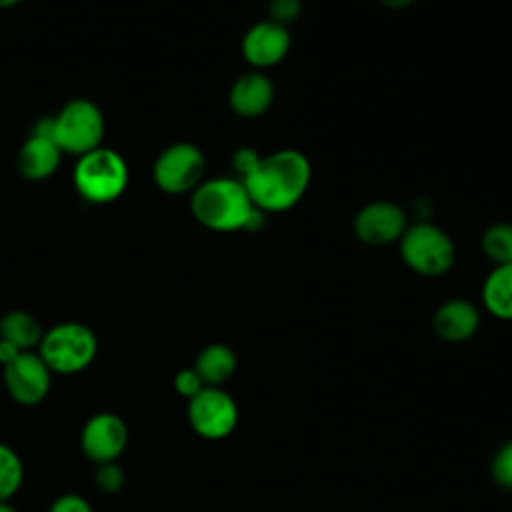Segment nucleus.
<instances>
[{
    "label": "nucleus",
    "mask_w": 512,
    "mask_h": 512,
    "mask_svg": "<svg viewBox=\"0 0 512 512\" xmlns=\"http://www.w3.org/2000/svg\"><path fill=\"white\" fill-rule=\"evenodd\" d=\"M206 160L198 146L176 142L164 148L152 168L154 184L168 194L192 192L204 176Z\"/></svg>",
    "instance_id": "obj_7"
},
{
    "label": "nucleus",
    "mask_w": 512,
    "mask_h": 512,
    "mask_svg": "<svg viewBox=\"0 0 512 512\" xmlns=\"http://www.w3.org/2000/svg\"><path fill=\"white\" fill-rule=\"evenodd\" d=\"M4 384L14 402L34 406L48 396L52 372L38 352L26 350L4 366Z\"/></svg>",
    "instance_id": "obj_9"
},
{
    "label": "nucleus",
    "mask_w": 512,
    "mask_h": 512,
    "mask_svg": "<svg viewBox=\"0 0 512 512\" xmlns=\"http://www.w3.org/2000/svg\"><path fill=\"white\" fill-rule=\"evenodd\" d=\"M188 422L198 436L222 440L236 428L238 406L220 386H204L188 400Z\"/></svg>",
    "instance_id": "obj_8"
},
{
    "label": "nucleus",
    "mask_w": 512,
    "mask_h": 512,
    "mask_svg": "<svg viewBox=\"0 0 512 512\" xmlns=\"http://www.w3.org/2000/svg\"><path fill=\"white\" fill-rule=\"evenodd\" d=\"M482 302L500 320H512V264L494 266L482 286Z\"/></svg>",
    "instance_id": "obj_16"
},
{
    "label": "nucleus",
    "mask_w": 512,
    "mask_h": 512,
    "mask_svg": "<svg viewBox=\"0 0 512 512\" xmlns=\"http://www.w3.org/2000/svg\"><path fill=\"white\" fill-rule=\"evenodd\" d=\"M44 330L40 322L24 310H10L0 318V338L12 342L22 352L38 348Z\"/></svg>",
    "instance_id": "obj_18"
},
{
    "label": "nucleus",
    "mask_w": 512,
    "mask_h": 512,
    "mask_svg": "<svg viewBox=\"0 0 512 512\" xmlns=\"http://www.w3.org/2000/svg\"><path fill=\"white\" fill-rule=\"evenodd\" d=\"M48 512H94V510H92V504L84 496L66 492L52 500V504L48 506Z\"/></svg>",
    "instance_id": "obj_25"
},
{
    "label": "nucleus",
    "mask_w": 512,
    "mask_h": 512,
    "mask_svg": "<svg viewBox=\"0 0 512 512\" xmlns=\"http://www.w3.org/2000/svg\"><path fill=\"white\" fill-rule=\"evenodd\" d=\"M24 482V464L18 452L0 442V500H12Z\"/></svg>",
    "instance_id": "obj_19"
},
{
    "label": "nucleus",
    "mask_w": 512,
    "mask_h": 512,
    "mask_svg": "<svg viewBox=\"0 0 512 512\" xmlns=\"http://www.w3.org/2000/svg\"><path fill=\"white\" fill-rule=\"evenodd\" d=\"M190 210L202 226L216 232H256L264 222V212L252 204L244 184L234 178L202 180L192 190Z\"/></svg>",
    "instance_id": "obj_2"
},
{
    "label": "nucleus",
    "mask_w": 512,
    "mask_h": 512,
    "mask_svg": "<svg viewBox=\"0 0 512 512\" xmlns=\"http://www.w3.org/2000/svg\"><path fill=\"white\" fill-rule=\"evenodd\" d=\"M128 446V426L114 412L92 414L80 432V448L94 464L116 462Z\"/></svg>",
    "instance_id": "obj_10"
},
{
    "label": "nucleus",
    "mask_w": 512,
    "mask_h": 512,
    "mask_svg": "<svg viewBox=\"0 0 512 512\" xmlns=\"http://www.w3.org/2000/svg\"><path fill=\"white\" fill-rule=\"evenodd\" d=\"M258 160H260V156H258L256 150H252V148H238V150L234 152V156H232V166H234V170L240 174V180L258 164Z\"/></svg>",
    "instance_id": "obj_26"
},
{
    "label": "nucleus",
    "mask_w": 512,
    "mask_h": 512,
    "mask_svg": "<svg viewBox=\"0 0 512 512\" xmlns=\"http://www.w3.org/2000/svg\"><path fill=\"white\" fill-rule=\"evenodd\" d=\"M400 256L414 272L422 276H440L452 268L456 248L442 228L420 222L404 230L400 238Z\"/></svg>",
    "instance_id": "obj_6"
},
{
    "label": "nucleus",
    "mask_w": 512,
    "mask_h": 512,
    "mask_svg": "<svg viewBox=\"0 0 512 512\" xmlns=\"http://www.w3.org/2000/svg\"><path fill=\"white\" fill-rule=\"evenodd\" d=\"M492 476L500 486L512 488V442L504 444L496 452L492 460Z\"/></svg>",
    "instance_id": "obj_22"
},
{
    "label": "nucleus",
    "mask_w": 512,
    "mask_h": 512,
    "mask_svg": "<svg viewBox=\"0 0 512 512\" xmlns=\"http://www.w3.org/2000/svg\"><path fill=\"white\" fill-rule=\"evenodd\" d=\"M274 100L272 80L262 72L242 74L230 88V108L242 118L262 116Z\"/></svg>",
    "instance_id": "obj_13"
},
{
    "label": "nucleus",
    "mask_w": 512,
    "mask_h": 512,
    "mask_svg": "<svg viewBox=\"0 0 512 512\" xmlns=\"http://www.w3.org/2000/svg\"><path fill=\"white\" fill-rule=\"evenodd\" d=\"M50 118V136L62 152L82 156L100 146L104 136V116L94 102L86 98L70 100Z\"/></svg>",
    "instance_id": "obj_5"
},
{
    "label": "nucleus",
    "mask_w": 512,
    "mask_h": 512,
    "mask_svg": "<svg viewBox=\"0 0 512 512\" xmlns=\"http://www.w3.org/2000/svg\"><path fill=\"white\" fill-rule=\"evenodd\" d=\"M38 354L52 374H78L94 362L98 338L82 322H60L42 334Z\"/></svg>",
    "instance_id": "obj_4"
},
{
    "label": "nucleus",
    "mask_w": 512,
    "mask_h": 512,
    "mask_svg": "<svg viewBox=\"0 0 512 512\" xmlns=\"http://www.w3.org/2000/svg\"><path fill=\"white\" fill-rule=\"evenodd\" d=\"M378 2L390 10H400V8H406L412 4V0H378Z\"/></svg>",
    "instance_id": "obj_28"
},
{
    "label": "nucleus",
    "mask_w": 512,
    "mask_h": 512,
    "mask_svg": "<svg viewBox=\"0 0 512 512\" xmlns=\"http://www.w3.org/2000/svg\"><path fill=\"white\" fill-rule=\"evenodd\" d=\"M128 164L112 148L98 146L82 156L72 172L76 192L92 204H108L120 198L128 186Z\"/></svg>",
    "instance_id": "obj_3"
},
{
    "label": "nucleus",
    "mask_w": 512,
    "mask_h": 512,
    "mask_svg": "<svg viewBox=\"0 0 512 512\" xmlns=\"http://www.w3.org/2000/svg\"><path fill=\"white\" fill-rule=\"evenodd\" d=\"M62 154L64 152L52 136L32 132V136L18 150L16 166L24 178L44 180L58 170Z\"/></svg>",
    "instance_id": "obj_14"
},
{
    "label": "nucleus",
    "mask_w": 512,
    "mask_h": 512,
    "mask_svg": "<svg viewBox=\"0 0 512 512\" xmlns=\"http://www.w3.org/2000/svg\"><path fill=\"white\" fill-rule=\"evenodd\" d=\"M16 4H20V0H0V8H12Z\"/></svg>",
    "instance_id": "obj_30"
},
{
    "label": "nucleus",
    "mask_w": 512,
    "mask_h": 512,
    "mask_svg": "<svg viewBox=\"0 0 512 512\" xmlns=\"http://www.w3.org/2000/svg\"><path fill=\"white\" fill-rule=\"evenodd\" d=\"M0 512H20L16 506L10 504V500H0Z\"/></svg>",
    "instance_id": "obj_29"
},
{
    "label": "nucleus",
    "mask_w": 512,
    "mask_h": 512,
    "mask_svg": "<svg viewBox=\"0 0 512 512\" xmlns=\"http://www.w3.org/2000/svg\"><path fill=\"white\" fill-rule=\"evenodd\" d=\"M404 210L390 200H374L354 216L356 236L370 246H386L402 238L406 230Z\"/></svg>",
    "instance_id": "obj_11"
},
{
    "label": "nucleus",
    "mask_w": 512,
    "mask_h": 512,
    "mask_svg": "<svg viewBox=\"0 0 512 512\" xmlns=\"http://www.w3.org/2000/svg\"><path fill=\"white\" fill-rule=\"evenodd\" d=\"M22 350L20 348H16L12 342H8V340H2L0 338V364L2 366H6V364H10L18 354H20Z\"/></svg>",
    "instance_id": "obj_27"
},
{
    "label": "nucleus",
    "mask_w": 512,
    "mask_h": 512,
    "mask_svg": "<svg viewBox=\"0 0 512 512\" xmlns=\"http://www.w3.org/2000/svg\"><path fill=\"white\" fill-rule=\"evenodd\" d=\"M94 484L104 494H116L124 486V470L116 462L98 464L94 472Z\"/></svg>",
    "instance_id": "obj_21"
},
{
    "label": "nucleus",
    "mask_w": 512,
    "mask_h": 512,
    "mask_svg": "<svg viewBox=\"0 0 512 512\" xmlns=\"http://www.w3.org/2000/svg\"><path fill=\"white\" fill-rule=\"evenodd\" d=\"M206 386H220L236 370V356L226 344H210L200 350L192 366Z\"/></svg>",
    "instance_id": "obj_17"
},
{
    "label": "nucleus",
    "mask_w": 512,
    "mask_h": 512,
    "mask_svg": "<svg viewBox=\"0 0 512 512\" xmlns=\"http://www.w3.org/2000/svg\"><path fill=\"white\" fill-rule=\"evenodd\" d=\"M480 314L468 300H448L434 314V330L446 342H464L478 330Z\"/></svg>",
    "instance_id": "obj_15"
},
{
    "label": "nucleus",
    "mask_w": 512,
    "mask_h": 512,
    "mask_svg": "<svg viewBox=\"0 0 512 512\" xmlns=\"http://www.w3.org/2000/svg\"><path fill=\"white\" fill-rule=\"evenodd\" d=\"M302 2L300 0H272L270 2V20L282 26H288L300 16Z\"/></svg>",
    "instance_id": "obj_24"
},
{
    "label": "nucleus",
    "mask_w": 512,
    "mask_h": 512,
    "mask_svg": "<svg viewBox=\"0 0 512 512\" xmlns=\"http://www.w3.org/2000/svg\"><path fill=\"white\" fill-rule=\"evenodd\" d=\"M206 384L202 382V378L198 376V372L194 368H184L174 376V390L184 396V398H194Z\"/></svg>",
    "instance_id": "obj_23"
},
{
    "label": "nucleus",
    "mask_w": 512,
    "mask_h": 512,
    "mask_svg": "<svg viewBox=\"0 0 512 512\" xmlns=\"http://www.w3.org/2000/svg\"><path fill=\"white\" fill-rule=\"evenodd\" d=\"M312 168L298 150H276L260 156L258 164L240 180L256 208L282 212L292 208L308 190Z\"/></svg>",
    "instance_id": "obj_1"
},
{
    "label": "nucleus",
    "mask_w": 512,
    "mask_h": 512,
    "mask_svg": "<svg viewBox=\"0 0 512 512\" xmlns=\"http://www.w3.org/2000/svg\"><path fill=\"white\" fill-rule=\"evenodd\" d=\"M482 252L500 264H512V226L510 224H494L482 236Z\"/></svg>",
    "instance_id": "obj_20"
},
{
    "label": "nucleus",
    "mask_w": 512,
    "mask_h": 512,
    "mask_svg": "<svg viewBox=\"0 0 512 512\" xmlns=\"http://www.w3.org/2000/svg\"><path fill=\"white\" fill-rule=\"evenodd\" d=\"M290 50V32L272 20L256 22L242 38V56L254 68H270L286 58Z\"/></svg>",
    "instance_id": "obj_12"
}]
</instances>
